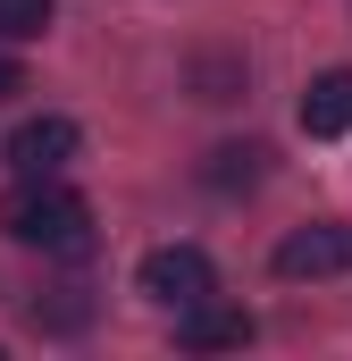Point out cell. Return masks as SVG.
<instances>
[{"mask_svg":"<svg viewBox=\"0 0 352 361\" xmlns=\"http://www.w3.org/2000/svg\"><path fill=\"white\" fill-rule=\"evenodd\" d=\"M0 227L25 252H92V202L68 193L59 177H25L0 193Z\"/></svg>","mask_w":352,"mask_h":361,"instance_id":"6da1fadb","label":"cell"},{"mask_svg":"<svg viewBox=\"0 0 352 361\" xmlns=\"http://www.w3.org/2000/svg\"><path fill=\"white\" fill-rule=\"evenodd\" d=\"M134 286H143L160 311H184V302L218 294V269H210V252H201V244H160V252H143Z\"/></svg>","mask_w":352,"mask_h":361,"instance_id":"7a4b0ae2","label":"cell"},{"mask_svg":"<svg viewBox=\"0 0 352 361\" xmlns=\"http://www.w3.org/2000/svg\"><path fill=\"white\" fill-rule=\"evenodd\" d=\"M176 345H184V353H244V345H252V311L201 294V302L176 311Z\"/></svg>","mask_w":352,"mask_h":361,"instance_id":"3957f363","label":"cell"},{"mask_svg":"<svg viewBox=\"0 0 352 361\" xmlns=\"http://www.w3.org/2000/svg\"><path fill=\"white\" fill-rule=\"evenodd\" d=\"M76 118H25L17 135H8V169L17 177H59L68 160H76Z\"/></svg>","mask_w":352,"mask_h":361,"instance_id":"277c9868","label":"cell"},{"mask_svg":"<svg viewBox=\"0 0 352 361\" xmlns=\"http://www.w3.org/2000/svg\"><path fill=\"white\" fill-rule=\"evenodd\" d=\"M352 269V227H294L277 244V277H344Z\"/></svg>","mask_w":352,"mask_h":361,"instance_id":"5b68a950","label":"cell"},{"mask_svg":"<svg viewBox=\"0 0 352 361\" xmlns=\"http://www.w3.org/2000/svg\"><path fill=\"white\" fill-rule=\"evenodd\" d=\"M302 135H352V68H327V76H310L302 92Z\"/></svg>","mask_w":352,"mask_h":361,"instance_id":"8992f818","label":"cell"},{"mask_svg":"<svg viewBox=\"0 0 352 361\" xmlns=\"http://www.w3.org/2000/svg\"><path fill=\"white\" fill-rule=\"evenodd\" d=\"M59 0H0V42H42Z\"/></svg>","mask_w":352,"mask_h":361,"instance_id":"52a82bcc","label":"cell"},{"mask_svg":"<svg viewBox=\"0 0 352 361\" xmlns=\"http://www.w3.org/2000/svg\"><path fill=\"white\" fill-rule=\"evenodd\" d=\"M260 143H227V152H210V185H260Z\"/></svg>","mask_w":352,"mask_h":361,"instance_id":"ba28073f","label":"cell"},{"mask_svg":"<svg viewBox=\"0 0 352 361\" xmlns=\"http://www.w3.org/2000/svg\"><path fill=\"white\" fill-rule=\"evenodd\" d=\"M244 92V68L235 59H201V101H235Z\"/></svg>","mask_w":352,"mask_h":361,"instance_id":"9c48e42d","label":"cell"},{"mask_svg":"<svg viewBox=\"0 0 352 361\" xmlns=\"http://www.w3.org/2000/svg\"><path fill=\"white\" fill-rule=\"evenodd\" d=\"M34 328H84V294L68 286L59 302H34Z\"/></svg>","mask_w":352,"mask_h":361,"instance_id":"30bf717a","label":"cell"},{"mask_svg":"<svg viewBox=\"0 0 352 361\" xmlns=\"http://www.w3.org/2000/svg\"><path fill=\"white\" fill-rule=\"evenodd\" d=\"M8 92H25V76H17V59H0V101H8Z\"/></svg>","mask_w":352,"mask_h":361,"instance_id":"8fae6325","label":"cell"}]
</instances>
